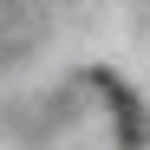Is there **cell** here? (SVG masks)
<instances>
[{
  "mask_svg": "<svg viewBox=\"0 0 150 150\" xmlns=\"http://www.w3.org/2000/svg\"><path fill=\"white\" fill-rule=\"evenodd\" d=\"M98 85H105L111 111H117V124H124V150H144V144H150V117H144V105H137V91L124 85V79H111V72H98Z\"/></svg>",
  "mask_w": 150,
  "mask_h": 150,
  "instance_id": "6da1fadb",
  "label": "cell"
}]
</instances>
